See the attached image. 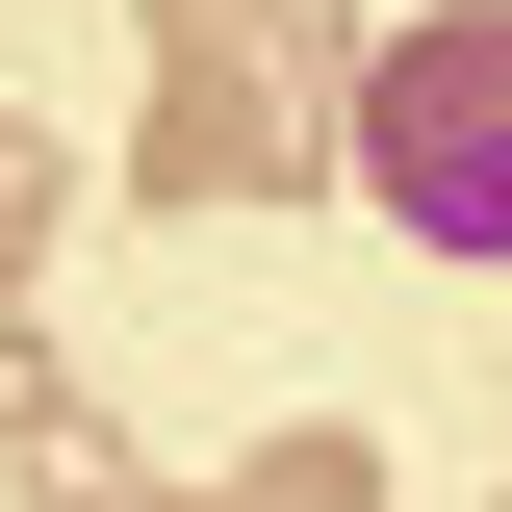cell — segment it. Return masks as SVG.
Listing matches in <instances>:
<instances>
[{
    "label": "cell",
    "instance_id": "1",
    "mask_svg": "<svg viewBox=\"0 0 512 512\" xmlns=\"http://www.w3.org/2000/svg\"><path fill=\"white\" fill-rule=\"evenodd\" d=\"M359 205L410 256H512V0H436V26H384L359 52Z\"/></svg>",
    "mask_w": 512,
    "mask_h": 512
},
{
    "label": "cell",
    "instance_id": "2",
    "mask_svg": "<svg viewBox=\"0 0 512 512\" xmlns=\"http://www.w3.org/2000/svg\"><path fill=\"white\" fill-rule=\"evenodd\" d=\"M128 180H154V205H205V180H282V103H256L231 52H180V77H154V128H128Z\"/></svg>",
    "mask_w": 512,
    "mask_h": 512
},
{
    "label": "cell",
    "instance_id": "3",
    "mask_svg": "<svg viewBox=\"0 0 512 512\" xmlns=\"http://www.w3.org/2000/svg\"><path fill=\"white\" fill-rule=\"evenodd\" d=\"M231 512H384V461H359V436H282V461H256Z\"/></svg>",
    "mask_w": 512,
    "mask_h": 512
},
{
    "label": "cell",
    "instance_id": "4",
    "mask_svg": "<svg viewBox=\"0 0 512 512\" xmlns=\"http://www.w3.org/2000/svg\"><path fill=\"white\" fill-rule=\"evenodd\" d=\"M52 205H77V154H52V128H0V282L52 256Z\"/></svg>",
    "mask_w": 512,
    "mask_h": 512
},
{
    "label": "cell",
    "instance_id": "5",
    "mask_svg": "<svg viewBox=\"0 0 512 512\" xmlns=\"http://www.w3.org/2000/svg\"><path fill=\"white\" fill-rule=\"evenodd\" d=\"M154 26H180V52H256V26H282V0H154Z\"/></svg>",
    "mask_w": 512,
    "mask_h": 512
}]
</instances>
